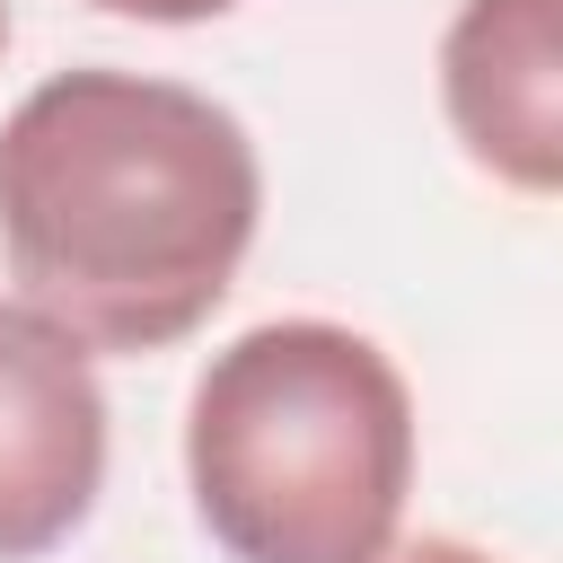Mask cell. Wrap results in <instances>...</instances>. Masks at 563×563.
Segmentation results:
<instances>
[{
    "label": "cell",
    "instance_id": "6da1fadb",
    "mask_svg": "<svg viewBox=\"0 0 563 563\" xmlns=\"http://www.w3.org/2000/svg\"><path fill=\"white\" fill-rule=\"evenodd\" d=\"M255 220V141L185 79L53 70L0 123V264L88 352H167L211 325Z\"/></svg>",
    "mask_w": 563,
    "mask_h": 563
},
{
    "label": "cell",
    "instance_id": "7a4b0ae2",
    "mask_svg": "<svg viewBox=\"0 0 563 563\" xmlns=\"http://www.w3.org/2000/svg\"><path fill=\"white\" fill-rule=\"evenodd\" d=\"M185 484L229 563H378L413 493V387L334 317L246 325L194 378Z\"/></svg>",
    "mask_w": 563,
    "mask_h": 563
},
{
    "label": "cell",
    "instance_id": "3957f363",
    "mask_svg": "<svg viewBox=\"0 0 563 563\" xmlns=\"http://www.w3.org/2000/svg\"><path fill=\"white\" fill-rule=\"evenodd\" d=\"M106 493V387L88 343L0 299V563L53 554Z\"/></svg>",
    "mask_w": 563,
    "mask_h": 563
},
{
    "label": "cell",
    "instance_id": "277c9868",
    "mask_svg": "<svg viewBox=\"0 0 563 563\" xmlns=\"http://www.w3.org/2000/svg\"><path fill=\"white\" fill-rule=\"evenodd\" d=\"M440 106L484 176L510 194L563 185V44L554 0H457L440 35Z\"/></svg>",
    "mask_w": 563,
    "mask_h": 563
},
{
    "label": "cell",
    "instance_id": "5b68a950",
    "mask_svg": "<svg viewBox=\"0 0 563 563\" xmlns=\"http://www.w3.org/2000/svg\"><path fill=\"white\" fill-rule=\"evenodd\" d=\"M97 9L150 18V26H194V18H220V9H238V0H97Z\"/></svg>",
    "mask_w": 563,
    "mask_h": 563
},
{
    "label": "cell",
    "instance_id": "8992f818",
    "mask_svg": "<svg viewBox=\"0 0 563 563\" xmlns=\"http://www.w3.org/2000/svg\"><path fill=\"white\" fill-rule=\"evenodd\" d=\"M378 563H493L484 545H466V537H396Z\"/></svg>",
    "mask_w": 563,
    "mask_h": 563
},
{
    "label": "cell",
    "instance_id": "52a82bcc",
    "mask_svg": "<svg viewBox=\"0 0 563 563\" xmlns=\"http://www.w3.org/2000/svg\"><path fill=\"white\" fill-rule=\"evenodd\" d=\"M0 53H9V0H0Z\"/></svg>",
    "mask_w": 563,
    "mask_h": 563
}]
</instances>
